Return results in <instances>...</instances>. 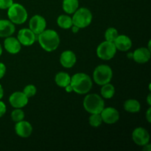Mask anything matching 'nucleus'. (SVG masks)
I'll return each instance as SVG.
<instances>
[{
    "label": "nucleus",
    "instance_id": "obj_1",
    "mask_svg": "<svg viewBox=\"0 0 151 151\" xmlns=\"http://www.w3.org/2000/svg\"><path fill=\"white\" fill-rule=\"evenodd\" d=\"M38 41L41 48L47 52L57 50L60 42L58 33L54 29H46L38 35Z\"/></svg>",
    "mask_w": 151,
    "mask_h": 151
},
{
    "label": "nucleus",
    "instance_id": "obj_2",
    "mask_svg": "<svg viewBox=\"0 0 151 151\" xmlns=\"http://www.w3.org/2000/svg\"><path fill=\"white\" fill-rule=\"evenodd\" d=\"M70 85L78 94H86L91 91L93 82L91 77L84 72H78L71 77Z\"/></svg>",
    "mask_w": 151,
    "mask_h": 151
},
{
    "label": "nucleus",
    "instance_id": "obj_3",
    "mask_svg": "<svg viewBox=\"0 0 151 151\" xmlns=\"http://www.w3.org/2000/svg\"><path fill=\"white\" fill-rule=\"evenodd\" d=\"M83 106L84 109L90 114H100L105 108V102L101 96L95 93H92L86 94L84 97Z\"/></svg>",
    "mask_w": 151,
    "mask_h": 151
},
{
    "label": "nucleus",
    "instance_id": "obj_4",
    "mask_svg": "<svg viewBox=\"0 0 151 151\" xmlns=\"http://www.w3.org/2000/svg\"><path fill=\"white\" fill-rule=\"evenodd\" d=\"M7 16L14 24H22L27 20L28 13L23 5L19 3H13L7 9Z\"/></svg>",
    "mask_w": 151,
    "mask_h": 151
},
{
    "label": "nucleus",
    "instance_id": "obj_5",
    "mask_svg": "<svg viewBox=\"0 0 151 151\" xmlns=\"http://www.w3.org/2000/svg\"><path fill=\"white\" fill-rule=\"evenodd\" d=\"M73 25L78 27L80 29H84L91 24L93 19L92 13L86 7H79L72 17Z\"/></svg>",
    "mask_w": 151,
    "mask_h": 151
},
{
    "label": "nucleus",
    "instance_id": "obj_6",
    "mask_svg": "<svg viewBox=\"0 0 151 151\" xmlns=\"http://www.w3.org/2000/svg\"><path fill=\"white\" fill-rule=\"evenodd\" d=\"M113 78V71L110 66L101 64L97 66L93 72V81L99 86L110 83Z\"/></svg>",
    "mask_w": 151,
    "mask_h": 151
},
{
    "label": "nucleus",
    "instance_id": "obj_7",
    "mask_svg": "<svg viewBox=\"0 0 151 151\" xmlns=\"http://www.w3.org/2000/svg\"><path fill=\"white\" fill-rule=\"evenodd\" d=\"M117 50L114 42L105 41L100 43L97 47L96 53L97 57L103 60H111L116 55Z\"/></svg>",
    "mask_w": 151,
    "mask_h": 151
},
{
    "label": "nucleus",
    "instance_id": "obj_8",
    "mask_svg": "<svg viewBox=\"0 0 151 151\" xmlns=\"http://www.w3.org/2000/svg\"><path fill=\"white\" fill-rule=\"evenodd\" d=\"M132 139L136 145L142 147L150 142V134L145 128L142 127H138L133 131Z\"/></svg>",
    "mask_w": 151,
    "mask_h": 151
},
{
    "label": "nucleus",
    "instance_id": "obj_9",
    "mask_svg": "<svg viewBox=\"0 0 151 151\" xmlns=\"http://www.w3.org/2000/svg\"><path fill=\"white\" fill-rule=\"evenodd\" d=\"M17 38L22 46L30 47L36 41V35L29 28H23L18 32Z\"/></svg>",
    "mask_w": 151,
    "mask_h": 151
},
{
    "label": "nucleus",
    "instance_id": "obj_10",
    "mask_svg": "<svg viewBox=\"0 0 151 151\" xmlns=\"http://www.w3.org/2000/svg\"><path fill=\"white\" fill-rule=\"evenodd\" d=\"M29 28L36 35H39L47 28V21L45 18L41 15L33 16L29 19Z\"/></svg>",
    "mask_w": 151,
    "mask_h": 151
},
{
    "label": "nucleus",
    "instance_id": "obj_11",
    "mask_svg": "<svg viewBox=\"0 0 151 151\" xmlns=\"http://www.w3.org/2000/svg\"><path fill=\"white\" fill-rule=\"evenodd\" d=\"M103 122L108 125L116 123L119 119V113L116 109L114 107L104 108L100 112Z\"/></svg>",
    "mask_w": 151,
    "mask_h": 151
},
{
    "label": "nucleus",
    "instance_id": "obj_12",
    "mask_svg": "<svg viewBox=\"0 0 151 151\" xmlns=\"http://www.w3.org/2000/svg\"><path fill=\"white\" fill-rule=\"evenodd\" d=\"M29 98L23 91H15L9 97V103L14 109H22L28 104Z\"/></svg>",
    "mask_w": 151,
    "mask_h": 151
},
{
    "label": "nucleus",
    "instance_id": "obj_13",
    "mask_svg": "<svg viewBox=\"0 0 151 151\" xmlns=\"http://www.w3.org/2000/svg\"><path fill=\"white\" fill-rule=\"evenodd\" d=\"M32 126L29 122L22 120L20 122H16L15 125V131L16 135L22 138H27L30 137L32 133Z\"/></svg>",
    "mask_w": 151,
    "mask_h": 151
},
{
    "label": "nucleus",
    "instance_id": "obj_14",
    "mask_svg": "<svg viewBox=\"0 0 151 151\" xmlns=\"http://www.w3.org/2000/svg\"><path fill=\"white\" fill-rule=\"evenodd\" d=\"M4 50L10 54L16 55L22 50V44L17 38L11 35L5 38L4 41Z\"/></svg>",
    "mask_w": 151,
    "mask_h": 151
},
{
    "label": "nucleus",
    "instance_id": "obj_15",
    "mask_svg": "<svg viewBox=\"0 0 151 151\" xmlns=\"http://www.w3.org/2000/svg\"><path fill=\"white\" fill-rule=\"evenodd\" d=\"M151 51L147 47H139L134 50L133 59L139 64H144L150 60Z\"/></svg>",
    "mask_w": 151,
    "mask_h": 151
},
{
    "label": "nucleus",
    "instance_id": "obj_16",
    "mask_svg": "<svg viewBox=\"0 0 151 151\" xmlns=\"http://www.w3.org/2000/svg\"><path fill=\"white\" fill-rule=\"evenodd\" d=\"M76 62V55L72 50H65L60 54V63L63 67L70 69L75 66Z\"/></svg>",
    "mask_w": 151,
    "mask_h": 151
},
{
    "label": "nucleus",
    "instance_id": "obj_17",
    "mask_svg": "<svg viewBox=\"0 0 151 151\" xmlns=\"http://www.w3.org/2000/svg\"><path fill=\"white\" fill-rule=\"evenodd\" d=\"M114 44L116 50L121 52H127L132 47V41L126 35H118Z\"/></svg>",
    "mask_w": 151,
    "mask_h": 151
},
{
    "label": "nucleus",
    "instance_id": "obj_18",
    "mask_svg": "<svg viewBox=\"0 0 151 151\" xmlns=\"http://www.w3.org/2000/svg\"><path fill=\"white\" fill-rule=\"evenodd\" d=\"M16 31V27L9 19H0V38L11 36Z\"/></svg>",
    "mask_w": 151,
    "mask_h": 151
},
{
    "label": "nucleus",
    "instance_id": "obj_19",
    "mask_svg": "<svg viewBox=\"0 0 151 151\" xmlns=\"http://www.w3.org/2000/svg\"><path fill=\"white\" fill-rule=\"evenodd\" d=\"M123 106L124 109L129 113H138L141 110V104L138 100L135 99H129L125 100Z\"/></svg>",
    "mask_w": 151,
    "mask_h": 151
},
{
    "label": "nucleus",
    "instance_id": "obj_20",
    "mask_svg": "<svg viewBox=\"0 0 151 151\" xmlns=\"http://www.w3.org/2000/svg\"><path fill=\"white\" fill-rule=\"evenodd\" d=\"M62 7L66 14H73L79 8V0H63Z\"/></svg>",
    "mask_w": 151,
    "mask_h": 151
},
{
    "label": "nucleus",
    "instance_id": "obj_21",
    "mask_svg": "<svg viewBox=\"0 0 151 151\" xmlns=\"http://www.w3.org/2000/svg\"><path fill=\"white\" fill-rule=\"evenodd\" d=\"M55 82L60 88H64L70 84L71 76L65 72H60L56 74L55 77Z\"/></svg>",
    "mask_w": 151,
    "mask_h": 151
},
{
    "label": "nucleus",
    "instance_id": "obj_22",
    "mask_svg": "<svg viewBox=\"0 0 151 151\" xmlns=\"http://www.w3.org/2000/svg\"><path fill=\"white\" fill-rule=\"evenodd\" d=\"M57 24L59 27L63 29H69L73 25L72 19L68 14H62L58 17Z\"/></svg>",
    "mask_w": 151,
    "mask_h": 151
},
{
    "label": "nucleus",
    "instance_id": "obj_23",
    "mask_svg": "<svg viewBox=\"0 0 151 151\" xmlns=\"http://www.w3.org/2000/svg\"><path fill=\"white\" fill-rule=\"evenodd\" d=\"M101 86L100 94H101V97L103 98L111 99L114 96L116 90H115V87L114 86L113 84H111V83H108Z\"/></svg>",
    "mask_w": 151,
    "mask_h": 151
},
{
    "label": "nucleus",
    "instance_id": "obj_24",
    "mask_svg": "<svg viewBox=\"0 0 151 151\" xmlns=\"http://www.w3.org/2000/svg\"><path fill=\"white\" fill-rule=\"evenodd\" d=\"M88 123L93 128H98L103 123L100 114H91L88 118Z\"/></svg>",
    "mask_w": 151,
    "mask_h": 151
},
{
    "label": "nucleus",
    "instance_id": "obj_25",
    "mask_svg": "<svg viewBox=\"0 0 151 151\" xmlns=\"http://www.w3.org/2000/svg\"><path fill=\"white\" fill-rule=\"evenodd\" d=\"M118 30L114 27H109L105 32V38L106 41L114 42L116 37L118 36Z\"/></svg>",
    "mask_w": 151,
    "mask_h": 151
},
{
    "label": "nucleus",
    "instance_id": "obj_26",
    "mask_svg": "<svg viewBox=\"0 0 151 151\" xmlns=\"http://www.w3.org/2000/svg\"><path fill=\"white\" fill-rule=\"evenodd\" d=\"M11 119L13 122H18L23 120L25 117V114L22 109H15L11 112Z\"/></svg>",
    "mask_w": 151,
    "mask_h": 151
},
{
    "label": "nucleus",
    "instance_id": "obj_27",
    "mask_svg": "<svg viewBox=\"0 0 151 151\" xmlns=\"http://www.w3.org/2000/svg\"><path fill=\"white\" fill-rule=\"evenodd\" d=\"M23 92L28 98H29V97H33V96L36 94L37 88L35 86H34L33 84H28V85H27L24 88Z\"/></svg>",
    "mask_w": 151,
    "mask_h": 151
},
{
    "label": "nucleus",
    "instance_id": "obj_28",
    "mask_svg": "<svg viewBox=\"0 0 151 151\" xmlns=\"http://www.w3.org/2000/svg\"><path fill=\"white\" fill-rule=\"evenodd\" d=\"M13 3V0H0V9L7 10Z\"/></svg>",
    "mask_w": 151,
    "mask_h": 151
},
{
    "label": "nucleus",
    "instance_id": "obj_29",
    "mask_svg": "<svg viewBox=\"0 0 151 151\" xmlns=\"http://www.w3.org/2000/svg\"><path fill=\"white\" fill-rule=\"evenodd\" d=\"M7 111V106L5 103L0 100V118L2 117Z\"/></svg>",
    "mask_w": 151,
    "mask_h": 151
},
{
    "label": "nucleus",
    "instance_id": "obj_30",
    "mask_svg": "<svg viewBox=\"0 0 151 151\" xmlns=\"http://www.w3.org/2000/svg\"><path fill=\"white\" fill-rule=\"evenodd\" d=\"M6 66L3 63L0 62V80L4 76L6 73Z\"/></svg>",
    "mask_w": 151,
    "mask_h": 151
},
{
    "label": "nucleus",
    "instance_id": "obj_31",
    "mask_svg": "<svg viewBox=\"0 0 151 151\" xmlns=\"http://www.w3.org/2000/svg\"><path fill=\"white\" fill-rule=\"evenodd\" d=\"M150 112H151V108L150 106V107L148 108V109H147V112H146V114H145L146 119H147V121L149 122V123H150V122H151V114H150Z\"/></svg>",
    "mask_w": 151,
    "mask_h": 151
},
{
    "label": "nucleus",
    "instance_id": "obj_32",
    "mask_svg": "<svg viewBox=\"0 0 151 151\" xmlns=\"http://www.w3.org/2000/svg\"><path fill=\"white\" fill-rule=\"evenodd\" d=\"M70 29H72V32H73V33H78L80 30V28L78 27L75 26V25H72V27Z\"/></svg>",
    "mask_w": 151,
    "mask_h": 151
},
{
    "label": "nucleus",
    "instance_id": "obj_33",
    "mask_svg": "<svg viewBox=\"0 0 151 151\" xmlns=\"http://www.w3.org/2000/svg\"><path fill=\"white\" fill-rule=\"evenodd\" d=\"M64 88H65V90H66V92H68V93H71V92H72V91H73L72 87V86L70 85V84H69V85L66 86V87H64Z\"/></svg>",
    "mask_w": 151,
    "mask_h": 151
},
{
    "label": "nucleus",
    "instance_id": "obj_34",
    "mask_svg": "<svg viewBox=\"0 0 151 151\" xmlns=\"http://www.w3.org/2000/svg\"><path fill=\"white\" fill-rule=\"evenodd\" d=\"M143 147V150L145 151H150L151 150V145L150 143H147V144H146L145 145L142 146Z\"/></svg>",
    "mask_w": 151,
    "mask_h": 151
},
{
    "label": "nucleus",
    "instance_id": "obj_35",
    "mask_svg": "<svg viewBox=\"0 0 151 151\" xmlns=\"http://www.w3.org/2000/svg\"><path fill=\"white\" fill-rule=\"evenodd\" d=\"M3 96H4V89H3L2 86H1V83H0V100L2 99Z\"/></svg>",
    "mask_w": 151,
    "mask_h": 151
},
{
    "label": "nucleus",
    "instance_id": "obj_36",
    "mask_svg": "<svg viewBox=\"0 0 151 151\" xmlns=\"http://www.w3.org/2000/svg\"><path fill=\"white\" fill-rule=\"evenodd\" d=\"M147 104H148L149 106H151V94L150 93H149V94L147 95Z\"/></svg>",
    "mask_w": 151,
    "mask_h": 151
},
{
    "label": "nucleus",
    "instance_id": "obj_37",
    "mask_svg": "<svg viewBox=\"0 0 151 151\" xmlns=\"http://www.w3.org/2000/svg\"><path fill=\"white\" fill-rule=\"evenodd\" d=\"M2 47H1V44H0V56L1 55V54H2Z\"/></svg>",
    "mask_w": 151,
    "mask_h": 151
}]
</instances>
